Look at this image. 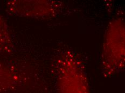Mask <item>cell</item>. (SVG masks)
<instances>
[{
    "mask_svg": "<svg viewBox=\"0 0 125 93\" xmlns=\"http://www.w3.org/2000/svg\"><path fill=\"white\" fill-rule=\"evenodd\" d=\"M124 24L118 19L109 25L103 52L104 67L113 73L122 68L125 60Z\"/></svg>",
    "mask_w": 125,
    "mask_h": 93,
    "instance_id": "obj_1",
    "label": "cell"
},
{
    "mask_svg": "<svg viewBox=\"0 0 125 93\" xmlns=\"http://www.w3.org/2000/svg\"><path fill=\"white\" fill-rule=\"evenodd\" d=\"M78 62L65 58L59 75V93H90L85 74Z\"/></svg>",
    "mask_w": 125,
    "mask_h": 93,
    "instance_id": "obj_2",
    "label": "cell"
},
{
    "mask_svg": "<svg viewBox=\"0 0 125 93\" xmlns=\"http://www.w3.org/2000/svg\"><path fill=\"white\" fill-rule=\"evenodd\" d=\"M22 2H11V6L8 7L13 9L11 11L16 13H22L24 16H49L52 13L49 11H57V7L54 6V2L50 1H21Z\"/></svg>",
    "mask_w": 125,
    "mask_h": 93,
    "instance_id": "obj_3",
    "label": "cell"
},
{
    "mask_svg": "<svg viewBox=\"0 0 125 93\" xmlns=\"http://www.w3.org/2000/svg\"><path fill=\"white\" fill-rule=\"evenodd\" d=\"M5 33H6V32H5V25L2 22V20H0V41H1V39H5V37H6Z\"/></svg>",
    "mask_w": 125,
    "mask_h": 93,
    "instance_id": "obj_4",
    "label": "cell"
}]
</instances>
